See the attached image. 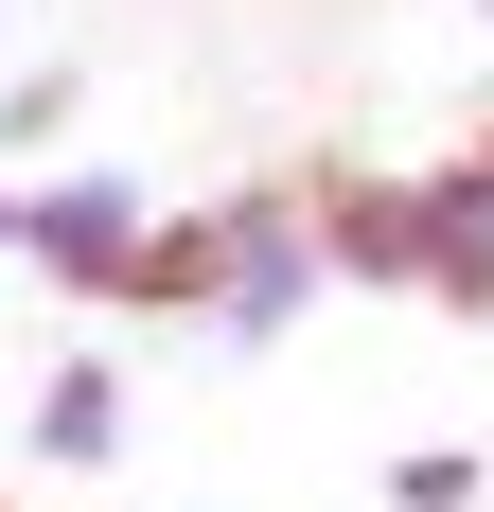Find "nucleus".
Segmentation results:
<instances>
[{
	"label": "nucleus",
	"mask_w": 494,
	"mask_h": 512,
	"mask_svg": "<svg viewBox=\"0 0 494 512\" xmlns=\"http://www.w3.org/2000/svg\"><path fill=\"white\" fill-rule=\"evenodd\" d=\"M212 336L230 354H283L300 318H318V212H300V177H247V195H212Z\"/></svg>",
	"instance_id": "f257e3e1"
},
{
	"label": "nucleus",
	"mask_w": 494,
	"mask_h": 512,
	"mask_svg": "<svg viewBox=\"0 0 494 512\" xmlns=\"http://www.w3.org/2000/svg\"><path fill=\"white\" fill-rule=\"evenodd\" d=\"M142 230H159V195L142 177H18V265L36 283H71V301H124V265H142Z\"/></svg>",
	"instance_id": "f03ea898"
},
{
	"label": "nucleus",
	"mask_w": 494,
	"mask_h": 512,
	"mask_svg": "<svg viewBox=\"0 0 494 512\" xmlns=\"http://www.w3.org/2000/svg\"><path fill=\"white\" fill-rule=\"evenodd\" d=\"M300 212H318V283L424 301V177H389V159H300Z\"/></svg>",
	"instance_id": "7ed1b4c3"
},
{
	"label": "nucleus",
	"mask_w": 494,
	"mask_h": 512,
	"mask_svg": "<svg viewBox=\"0 0 494 512\" xmlns=\"http://www.w3.org/2000/svg\"><path fill=\"white\" fill-rule=\"evenodd\" d=\"M424 301H442V318H494V124L459 159H424Z\"/></svg>",
	"instance_id": "20e7f679"
},
{
	"label": "nucleus",
	"mask_w": 494,
	"mask_h": 512,
	"mask_svg": "<svg viewBox=\"0 0 494 512\" xmlns=\"http://www.w3.org/2000/svg\"><path fill=\"white\" fill-rule=\"evenodd\" d=\"M124 460V371L106 354H53L36 371V477H106Z\"/></svg>",
	"instance_id": "39448f33"
},
{
	"label": "nucleus",
	"mask_w": 494,
	"mask_h": 512,
	"mask_svg": "<svg viewBox=\"0 0 494 512\" xmlns=\"http://www.w3.org/2000/svg\"><path fill=\"white\" fill-rule=\"evenodd\" d=\"M195 301H212V212H159L124 265V318H195Z\"/></svg>",
	"instance_id": "423d86ee"
},
{
	"label": "nucleus",
	"mask_w": 494,
	"mask_h": 512,
	"mask_svg": "<svg viewBox=\"0 0 494 512\" xmlns=\"http://www.w3.org/2000/svg\"><path fill=\"white\" fill-rule=\"evenodd\" d=\"M477 495H494L477 442H406V460H389V512H477Z\"/></svg>",
	"instance_id": "0eeeda50"
},
{
	"label": "nucleus",
	"mask_w": 494,
	"mask_h": 512,
	"mask_svg": "<svg viewBox=\"0 0 494 512\" xmlns=\"http://www.w3.org/2000/svg\"><path fill=\"white\" fill-rule=\"evenodd\" d=\"M71 106H89V71H18V89H0V159H36V142H71Z\"/></svg>",
	"instance_id": "6e6552de"
},
{
	"label": "nucleus",
	"mask_w": 494,
	"mask_h": 512,
	"mask_svg": "<svg viewBox=\"0 0 494 512\" xmlns=\"http://www.w3.org/2000/svg\"><path fill=\"white\" fill-rule=\"evenodd\" d=\"M0 265H18V177H0Z\"/></svg>",
	"instance_id": "1a4fd4ad"
},
{
	"label": "nucleus",
	"mask_w": 494,
	"mask_h": 512,
	"mask_svg": "<svg viewBox=\"0 0 494 512\" xmlns=\"http://www.w3.org/2000/svg\"><path fill=\"white\" fill-rule=\"evenodd\" d=\"M477 18H494V0H477Z\"/></svg>",
	"instance_id": "9d476101"
}]
</instances>
